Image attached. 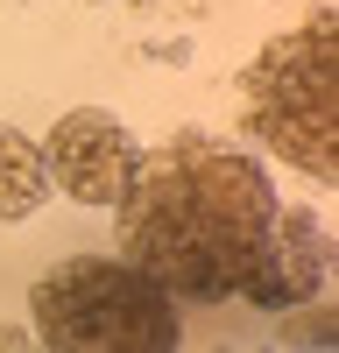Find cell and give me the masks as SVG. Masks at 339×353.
Listing matches in <instances>:
<instances>
[{
	"instance_id": "8992f818",
	"label": "cell",
	"mask_w": 339,
	"mask_h": 353,
	"mask_svg": "<svg viewBox=\"0 0 339 353\" xmlns=\"http://www.w3.org/2000/svg\"><path fill=\"white\" fill-rule=\"evenodd\" d=\"M50 198V170L43 149L28 141L21 128H0V219H36V205Z\"/></svg>"
},
{
	"instance_id": "5b68a950",
	"label": "cell",
	"mask_w": 339,
	"mask_h": 353,
	"mask_svg": "<svg viewBox=\"0 0 339 353\" xmlns=\"http://www.w3.org/2000/svg\"><path fill=\"white\" fill-rule=\"evenodd\" d=\"M325 276H332V233L318 212L304 205H276V226H269V248L254 261V276L240 283V297L254 311H304L325 297Z\"/></svg>"
},
{
	"instance_id": "6da1fadb",
	"label": "cell",
	"mask_w": 339,
	"mask_h": 353,
	"mask_svg": "<svg viewBox=\"0 0 339 353\" xmlns=\"http://www.w3.org/2000/svg\"><path fill=\"white\" fill-rule=\"evenodd\" d=\"M276 226V184L234 141L170 134L141 149L127 191L113 198V254L156 276L177 304L240 297Z\"/></svg>"
},
{
	"instance_id": "7a4b0ae2",
	"label": "cell",
	"mask_w": 339,
	"mask_h": 353,
	"mask_svg": "<svg viewBox=\"0 0 339 353\" xmlns=\"http://www.w3.org/2000/svg\"><path fill=\"white\" fill-rule=\"evenodd\" d=\"M28 325L50 353H170L184 304L121 254H71L28 290Z\"/></svg>"
},
{
	"instance_id": "3957f363",
	"label": "cell",
	"mask_w": 339,
	"mask_h": 353,
	"mask_svg": "<svg viewBox=\"0 0 339 353\" xmlns=\"http://www.w3.org/2000/svg\"><path fill=\"white\" fill-rule=\"evenodd\" d=\"M247 134L311 184L339 176V21L318 8L304 28L276 36L240 78Z\"/></svg>"
},
{
	"instance_id": "277c9868",
	"label": "cell",
	"mask_w": 339,
	"mask_h": 353,
	"mask_svg": "<svg viewBox=\"0 0 339 353\" xmlns=\"http://www.w3.org/2000/svg\"><path fill=\"white\" fill-rule=\"evenodd\" d=\"M36 149H43V170H50V191H64L78 205H113V198L127 191V176H134L141 141L127 134L121 113L71 106V113L50 121V134L36 141Z\"/></svg>"
}]
</instances>
